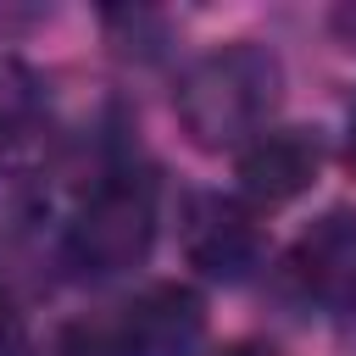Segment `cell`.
Here are the masks:
<instances>
[{
	"label": "cell",
	"mask_w": 356,
	"mask_h": 356,
	"mask_svg": "<svg viewBox=\"0 0 356 356\" xmlns=\"http://www.w3.org/2000/svg\"><path fill=\"white\" fill-rule=\"evenodd\" d=\"M345 156H350V167H356V111H350V139H345Z\"/></svg>",
	"instance_id": "12"
},
{
	"label": "cell",
	"mask_w": 356,
	"mask_h": 356,
	"mask_svg": "<svg viewBox=\"0 0 356 356\" xmlns=\"http://www.w3.org/2000/svg\"><path fill=\"white\" fill-rule=\"evenodd\" d=\"M278 95H284V61L256 39H234L178 78L172 111L200 150H245L256 134H267Z\"/></svg>",
	"instance_id": "1"
},
{
	"label": "cell",
	"mask_w": 356,
	"mask_h": 356,
	"mask_svg": "<svg viewBox=\"0 0 356 356\" xmlns=\"http://www.w3.org/2000/svg\"><path fill=\"white\" fill-rule=\"evenodd\" d=\"M211 356H278L273 345H250V339H239V345H222V350H211Z\"/></svg>",
	"instance_id": "11"
},
{
	"label": "cell",
	"mask_w": 356,
	"mask_h": 356,
	"mask_svg": "<svg viewBox=\"0 0 356 356\" xmlns=\"http://www.w3.org/2000/svg\"><path fill=\"white\" fill-rule=\"evenodd\" d=\"M44 111V78L22 56H0V150L17 145Z\"/></svg>",
	"instance_id": "7"
},
{
	"label": "cell",
	"mask_w": 356,
	"mask_h": 356,
	"mask_svg": "<svg viewBox=\"0 0 356 356\" xmlns=\"http://www.w3.org/2000/svg\"><path fill=\"white\" fill-rule=\"evenodd\" d=\"M323 172V139L312 128H267L239 150V200L250 211H273L300 200Z\"/></svg>",
	"instance_id": "5"
},
{
	"label": "cell",
	"mask_w": 356,
	"mask_h": 356,
	"mask_svg": "<svg viewBox=\"0 0 356 356\" xmlns=\"http://www.w3.org/2000/svg\"><path fill=\"white\" fill-rule=\"evenodd\" d=\"M206 339V300L189 284H150L122 306L117 356H195Z\"/></svg>",
	"instance_id": "6"
},
{
	"label": "cell",
	"mask_w": 356,
	"mask_h": 356,
	"mask_svg": "<svg viewBox=\"0 0 356 356\" xmlns=\"http://www.w3.org/2000/svg\"><path fill=\"white\" fill-rule=\"evenodd\" d=\"M284 278L306 306H317L328 317H350L356 312V211L350 206L323 211L289 245Z\"/></svg>",
	"instance_id": "3"
},
{
	"label": "cell",
	"mask_w": 356,
	"mask_h": 356,
	"mask_svg": "<svg viewBox=\"0 0 356 356\" xmlns=\"http://www.w3.org/2000/svg\"><path fill=\"white\" fill-rule=\"evenodd\" d=\"M156 245V184L145 172H111L67 222V256L78 273L111 278L150 256Z\"/></svg>",
	"instance_id": "2"
},
{
	"label": "cell",
	"mask_w": 356,
	"mask_h": 356,
	"mask_svg": "<svg viewBox=\"0 0 356 356\" xmlns=\"http://www.w3.org/2000/svg\"><path fill=\"white\" fill-rule=\"evenodd\" d=\"M44 211H50V195L39 189L33 172H0V245L33 234Z\"/></svg>",
	"instance_id": "8"
},
{
	"label": "cell",
	"mask_w": 356,
	"mask_h": 356,
	"mask_svg": "<svg viewBox=\"0 0 356 356\" xmlns=\"http://www.w3.org/2000/svg\"><path fill=\"white\" fill-rule=\"evenodd\" d=\"M334 33L356 50V6H339V11H334Z\"/></svg>",
	"instance_id": "10"
},
{
	"label": "cell",
	"mask_w": 356,
	"mask_h": 356,
	"mask_svg": "<svg viewBox=\"0 0 356 356\" xmlns=\"http://www.w3.org/2000/svg\"><path fill=\"white\" fill-rule=\"evenodd\" d=\"M184 250L189 261L217 278V284H239L256 273L261 261V228L256 211L234 195H195L184 206Z\"/></svg>",
	"instance_id": "4"
},
{
	"label": "cell",
	"mask_w": 356,
	"mask_h": 356,
	"mask_svg": "<svg viewBox=\"0 0 356 356\" xmlns=\"http://www.w3.org/2000/svg\"><path fill=\"white\" fill-rule=\"evenodd\" d=\"M28 350V334H22V317L11 300H0V356H22Z\"/></svg>",
	"instance_id": "9"
}]
</instances>
